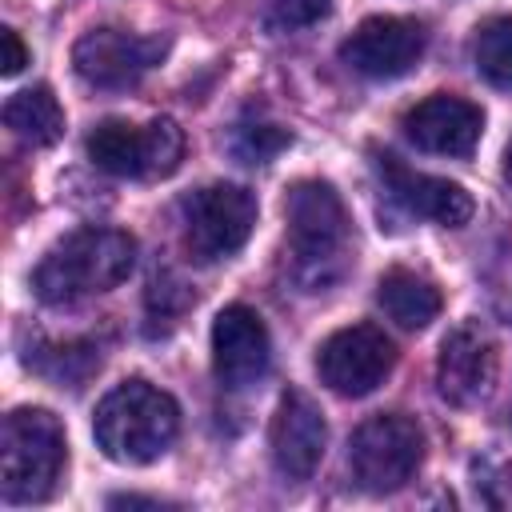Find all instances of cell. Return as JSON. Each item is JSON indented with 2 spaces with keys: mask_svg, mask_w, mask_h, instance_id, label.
Listing matches in <instances>:
<instances>
[{
  "mask_svg": "<svg viewBox=\"0 0 512 512\" xmlns=\"http://www.w3.org/2000/svg\"><path fill=\"white\" fill-rule=\"evenodd\" d=\"M288 216V280L300 292H324L348 264V212L332 184L296 180L284 196Z\"/></svg>",
  "mask_w": 512,
  "mask_h": 512,
  "instance_id": "cell-1",
  "label": "cell"
},
{
  "mask_svg": "<svg viewBox=\"0 0 512 512\" xmlns=\"http://www.w3.org/2000/svg\"><path fill=\"white\" fill-rule=\"evenodd\" d=\"M136 268V240L120 228H76L56 240L32 272V292L44 304H76L112 292Z\"/></svg>",
  "mask_w": 512,
  "mask_h": 512,
  "instance_id": "cell-2",
  "label": "cell"
},
{
  "mask_svg": "<svg viewBox=\"0 0 512 512\" xmlns=\"http://www.w3.org/2000/svg\"><path fill=\"white\" fill-rule=\"evenodd\" d=\"M92 432L108 460L152 464L172 448V440L180 432V408L164 388L136 376V380L116 384L96 404Z\"/></svg>",
  "mask_w": 512,
  "mask_h": 512,
  "instance_id": "cell-3",
  "label": "cell"
},
{
  "mask_svg": "<svg viewBox=\"0 0 512 512\" xmlns=\"http://www.w3.org/2000/svg\"><path fill=\"white\" fill-rule=\"evenodd\" d=\"M68 460L64 428L48 408H12L0 428V496L40 504L52 496Z\"/></svg>",
  "mask_w": 512,
  "mask_h": 512,
  "instance_id": "cell-4",
  "label": "cell"
},
{
  "mask_svg": "<svg viewBox=\"0 0 512 512\" xmlns=\"http://www.w3.org/2000/svg\"><path fill=\"white\" fill-rule=\"evenodd\" d=\"M88 160L120 180H160L172 176L184 160V132L176 120L156 116L148 124L132 120H100L88 132Z\"/></svg>",
  "mask_w": 512,
  "mask_h": 512,
  "instance_id": "cell-5",
  "label": "cell"
},
{
  "mask_svg": "<svg viewBox=\"0 0 512 512\" xmlns=\"http://www.w3.org/2000/svg\"><path fill=\"white\" fill-rule=\"evenodd\" d=\"M420 460H424V432L404 412L368 416L348 440L352 480L372 496H388L404 488L416 476Z\"/></svg>",
  "mask_w": 512,
  "mask_h": 512,
  "instance_id": "cell-6",
  "label": "cell"
},
{
  "mask_svg": "<svg viewBox=\"0 0 512 512\" xmlns=\"http://www.w3.org/2000/svg\"><path fill=\"white\" fill-rule=\"evenodd\" d=\"M184 248L200 264L236 256L256 228V196L240 184H204L180 200Z\"/></svg>",
  "mask_w": 512,
  "mask_h": 512,
  "instance_id": "cell-7",
  "label": "cell"
},
{
  "mask_svg": "<svg viewBox=\"0 0 512 512\" xmlns=\"http://www.w3.org/2000/svg\"><path fill=\"white\" fill-rule=\"evenodd\" d=\"M168 56V36H140L128 28H92L72 48V68L92 88H128Z\"/></svg>",
  "mask_w": 512,
  "mask_h": 512,
  "instance_id": "cell-8",
  "label": "cell"
},
{
  "mask_svg": "<svg viewBox=\"0 0 512 512\" xmlns=\"http://www.w3.org/2000/svg\"><path fill=\"white\" fill-rule=\"evenodd\" d=\"M396 368V348L376 324L332 332L316 352V372L336 396H368Z\"/></svg>",
  "mask_w": 512,
  "mask_h": 512,
  "instance_id": "cell-9",
  "label": "cell"
},
{
  "mask_svg": "<svg viewBox=\"0 0 512 512\" xmlns=\"http://www.w3.org/2000/svg\"><path fill=\"white\" fill-rule=\"evenodd\" d=\"M428 32L412 16H368L340 44V60L368 80H396L420 64Z\"/></svg>",
  "mask_w": 512,
  "mask_h": 512,
  "instance_id": "cell-10",
  "label": "cell"
},
{
  "mask_svg": "<svg viewBox=\"0 0 512 512\" xmlns=\"http://www.w3.org/2000/svg\"><path fill=\"white\" fill-rule=\"evenodd\" d=\"M500 376V352L492 332L480 320H464L456 324L444 344H440V360H436V388L448 404L456 408H476L492 396Z\"/></svg>",
  "mask_w": 512,
  "mask_h": 512,
  "instance_id": "cell-11",
  "label": "cell"
},
{
  "mask_svg": "<svg viewBox=\"0 0 512 512\" xmlns=\"http://www.w3.org/2000/svg\"><path fill=\"white\" fill-rule=\"evenodd\" d=\"M272 364V340L248 304H228L212 324V372L224 388L240 392L268 376Z\"/></svg>",
  "mask_w": 512,
  "mask_h": 512,
  "instance_id": "cell-12",
  "label": "cell"
},
{
  "mask_svg": "<svg viewBox=\"0 0 512 512\" xmlns=\"http://www.w3.org/2000/svg\"><path fill=\"white\" fill-rule=\"evenodd\" d=\"M372 164L388 188V196L408 208L412 216H424L432 224H444V228H460L472 220V196L456 184V180H444V176H428V172H416L408 168L400 156L392 152H372Z\"/></svg>",
  "mask_w": 512,
  "mask_h": 512,
  "instance_id": "cell-13",
  "label": "cell"
},
{
  "mask_svg": "<svg viewBox=\"0 0 512 512\" xmlns=\"http://www.w3.org/2000/svg\"><path fill=\"white\" fill-rule=\"evenodd\" d=\"M268 444H272L276 472L288 476V480H308L320 468L324 444H328V424H324V416H320V408L308 392L288 388L280 396Z\"/></svg>",
  "mask_w": 512,
  "mask_h": 512,
  "instance_id": "cell-14",
  "label": "cell"
},
{
  "mask_svg": "<svg viewBox=\"0 0 512 512\" xmlns=\"http://www.w3.org/2000/svg\"><path fill=\"white\" fill-rule=\"evenodd\" d=\"M480 132H484V112L464 96L436 92L404 112V136L436 156H472Z\"/></svg>",
  "mask_w": 512,
  "mask_h": 512,
  "instance_id": "cell-15",
  "label": "cell"
},
{
  "mask_svg": "<svg viewBox=\"0 0 512 512\" xmlns=\"http://www.w3.org/2000/svg\"><path fill=\"white\" fill-rule=\"evenodd\" d=\"M376 304L388 312V320H396L408 332L428 328L440 316V292L428 276L412 272V268H388L376 284Z\"/></svg>",
  "mask_w": 512,
  "mask_h": 512,
  "instance_id": "cell-16",
  "label": "cell"
},
{
  "mask_svg": "<svg viewBox=\"0 0 512 512\" xmlns=\"http://www.w3.org/2000/svg\"><path fill=\"white\" fill-rule=\"evenodd\" d=\"M4 124L12 128V136H20L32 148H48L64 136V108L52 96L48 84L24 88L4 104Z\"/></svg>",
  "mask_w": 512,
  "mask_h": 512,
  "instance_id": "cell-17",
  "label": "cell"
},
{
  "mask_svg": "<svg viewBox=\"0 0 512 512\" xmlns=\"http://www.w3.org/2000/svg\"><path fill=\"white\" fill-rule=\"evenodd\" d=\"M472 64L492 88L512 92V16H492L476 28Z\"/></svg>",
  "mask_w": 512,
  "mask_h": 512,
  "instance_id": "cell-18",
  "label": "cell"
},
{
  "mask_svg": "<svg viewBox=\"0 0 512 512\" xmlns=\"http://www.w3.org/2000/svg\"><path fill=\"white\" fill-rule=\"evenodd\" d=\"M28 364L48 376L52 384H68V388H80L96 368H100V348L88 344V340H76V344H52V348H40V352H28Z\"/></svg>",
  "mask_w": 512,
  "mask_h": 512,
  "instance_id": "cell-19",
  "label": "cell"
},
{
  "mask_svg": "<svg viewBox=\"0 0 512 512\" xmlns=\"http://www.w3.org/2000/svg\"><path fill=\"white\" fill-rule=\"evenodd\" d=\"M292 144V132L288 128H280V124H272V120H252V116H244L236 128H232V156L240 160V164H268L272 156H280L284 148Z\"/></svg>",
  "mask_w": 512,
  "mask_h": 512,
  "instance_id": "cell-20",
  "label": "cell"
},
{
  "mask_svg": "<svg viewBox=\"0 0 512 512\" xmlns=\"http://www.w3.org/2000/svg\"><path fill=\"white\" fill-rule=\"evenodd\" d=\"M148 316L152 320H168V324H176L180 320V312L192 304V292H188V284L176 276V272H156L152 280H148Z\"/></svg>",
  "mask_w": 512,
  "mask_h": 512,
  "instance_id": "cell-21",
  "label": "cell"
},
{
  "mask_svg": "<svg viewBox=\"0 0 512 512\" xmlns=\"http://www.w3.org/2000/svg\"><path fill=\"white\" fill-rule=\"evenodd\" d=\"M272 12L284 28H308L332 12V0H272Z\"/></svg>",
  "mask_w": 512,
  "mask_h": 512,
  "instance_id": "cell-22",
  "label": "cell"
},
{
  "mask_svg": "<svg viewBox=\"0 0 512 512\" xmlns=\"http://www.w3.org/2000/svg\"><path fill=\"white\" fill-rule=\"evenodd\" d=\"M0 48H4L0 72H4V76H16V72L28 64V48H24L20 32H16V28H0Z\"/></svg>",
  "mask_w": 512,
  "mask_h": 512,
  "instance_id": "cell-23",
  "label": "cell"
},
{
  "mask_svg": "<svg viewBox=\"0 0 512 512\" xmlns=\"http://www.w3.org/2000/svg\"><path fill=\"white\" fill-rule=\"evenodd\" d=\"M108 508H164L152 496H108Z\"/></svg>",
  "mask_w": 512,
  "mask_h": 512,
  "instance_id": "cell-24",
  "label": "cell"
},
{
  "mask_svg": "<svg viewBox=\"0 0 512 512\" xmlns=\"http://www.w3.org/2000/svg\"><path fill=\"white\" fill-rule=\"evenodd\" d=\"M504 180L512 184V140H508V148H504Z\"/></svg>",
  "mask_w": 512,
  "mask_h": 512,
  "instance_id": "cell-25",
  "label": "cell"
},
{
  "mask_svg": "<svg viewBox=\"0 0 512 512\" xmlns=\"http://www.w3.org/2000/svg\"><path fill=\"white\" fill-rule=\"evenodd\" d=\"M508 420H512V404H508Z\"/></svg>",
  "mask_w": 512,
  "mask_h": 512,
  "instance_id": "cell-26",
  "label": "cell"
}]
</instances>
